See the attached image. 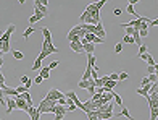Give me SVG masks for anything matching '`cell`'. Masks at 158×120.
<instances>
[{
    "label": "cell",
    "instance_id": "30",
    "mask_svg": "<svg viewBox=\"0 0 158 120\" xmlns=\"http://www.w3.org/2000/svg\"><path fill=\"white\" fill-rule=\"evenodd\" d=\"M65 115H66V114L58 112V114H55V118H53V120H63V118H65Z\"/></svg>",
    "mask_w": 158,
    "mask_h": 120
},
{
    "label": "cell",
    "instance_id": "32",
    "mask_svg": "<svg viewBox=\"0 0 158 120\" xmlns=\"http://www.w3.org/2000/svg\"><path fill=\"white\" fill-rule=\"evenodd\" d=\"M148 57H150V54H148V52H145V54H142V55H139V59H142V60H148Z\"/></svg>",
    "mask_w": 158,
    "mask_h": 120
},
{
    "label": "cell",
    "instance_id": "34",
    "mask_svg": "<svg viewBox=\"0 0 158 120\" xmlns=\"http://www.w3.org/2000/svg\"><path fill=\"white\" fill-rule=\"evenodd\" d=\"M103 42H105L103 39H98V38H94V41H92V44H94V45L95 44H103Z\"/></svg>",
    "mask_w": 158,
    "mask_h": 120
},
{
    "label": "cell",
    "instance_id": "35",
    "mask_svg": "<svg viewBox=\"0 0 158 120\" xmlns=\"http://www.w3.org/2000/svg\"><path fill=\"white\" fill-rule=\"evenodd\" d=\"M15 89H16V93H18V94H23L24 91H26V89H24V86H18V88H15Z\"/></svg>",
    "mask_w": 158,
    "mask_h": 120
},
{
    "label": "cell",
    "instance_id": "37",
    "mask_svg": "<svg viewBox=\"0 0 158 120\" xmlns=\"http://www.w3.org/2000/svg\"><path fill=\"white\" fill-rule=\"evenodd\" d=\"M148 65H156V63H155V60H153V57H152V55H150V57H148Z\"/></svg>",
    "mask_w": 158,
    "mask_h": 120
},
{
    "label": "cell",
    "instance_id": "38",
    "mask_svg": "<svg viewBox=\"0 0 158 120\" xmlns=\"http://www.w3.org/2000/svg\"><path fill=\"white\" fill-rule=\"evenodd\" d=\"M34 23H37V18H36V16L32 15V16L29 18V24H34Z\"/></svg>",
    "mask_w": 158,
    "mask_h": 120
},
{
    "label": "cell",
    "instance_id": "17",
    "mask_svg": "<svg viewBox=\"0 0 158 120\" xmlns=\"http://www.w3.org/2000/svg\"><path fill=\"white\" fill-rule=\"evenodd\" d=\"M11 54H13V57H15L16 60H23V59H24V54L20 52V50H11Z\"/></svg>",
    "mask_w": 158,
    "mask_h": 120
},
{
    "label": "cell",
    "instance_id": "2",
    "mask_svg": "<svg viewBox=\"0 0 158 120\" xmlns=\"http://www.w3.org/2000/svg\"><path fill=\"white\" fill-rule=\"evenodd\" d=\"M15 29H16V26L11 23V24H8V28H7V31L2 34V36H0V42H10V38H11V34L15 33Z\"/></svg>",
    "mask_w": 158,
    "mask_h": 120
},
{
    "label": "cell",
    "instance_id": "13",
    "mask_svg": "<svg viewBox=\"0 0 158 120\" xmlns=\"http://www.w3.org/2000/svg\"><path fill=\"white\" fill-rule=\"evenodd\" d=\"M34 33H36L34 28H32V26H27L26 29H24V33H23V38H24V39H27V38H29L31 34H34Z\"/></svg>",
    "mask_w": 158,
    "mask_h": 120
},
{
    "label": "cell",
    "instance_id": "44",
    "mask_svg": "<svg viewBox=\"0 0 158 120\" xmlns=\"http://www.w3.org/2000/svg\"><path fill=\"white\" fill-rule=\"evenodd\" d=\"M39 118H40V114H39V112H37L36 115H32V117H31V120H39Z\"/></svg>",
    "mask_w": 158,
    "mask_h": 120
},
{
    "label": "cell",
    "instance_id": "6",
    "mask_svg": "<svg viewBox=\"0 0 158 120\" xmlns=\"http://www.w3.org/2000/svg\"><path fill=\"white\" fill-rule=\"evenodd\" d=\"M34 7H36V10H37V12H40V13H44L45 16H47V7L42 5L40 0H34Z\"/></svg>",
    "mask_w": 158,
    "mask_h": 120
},
{
    "label": "cell",
    "instance_id": "33",
    "mask_svg": "<svg viewBox=\"0 0 158 120\" xmlns=\"http://www.w3.org/2000/svg\"><path fill=\"white\" fill-rule=\"evenodd\" d=\"M31 85H32V81H31V80H27V81L24 83V85H23V86H24V89L27 91V89H29V88H31Z\"/></svg>",
    "mask_w": 158,
    "mask_h": 120
},
{
    "label": "cell",
    "instance_id": "43",
    "mask_svg": "<svg viewBox=\"0 0 158 120\" xmlns=\"http://www.w3.org/2000/svg\"><path fill=\"white\" fill-rule=\"evenodd\" d=\"M66 110H69V112H73V110H76V106H74V104H69Z\"/></svg>",
    "mask_w": 158,
    "mask_h": 120
},
{
    "label": "cell",
    "instance_id": "26",
    "mask_svg": "<svg viewBox=\"0 0 158 120\" xmlns=\"http://www.w3.org/2000/svg\"><path fill=\"white\" fill-rule=\"evenodd\" d=\"M105 3H107V0H100V2H94V5L98 8V10H102V7H103Z\"/></svg>",
    "mask_w": 158,
    "mask_h": 120
},
{
    "label": "cell",
    "instance_id": "24",
    "mask_svg": "<svg viewBox=\"0 0 158 120\" xmlns=\"http://www.w3.org/2000/svg\"><path fill=\"white\" fill-rule=\"evenodd\" d=\"M147 80H148V83H156V80H158L156 73H153V75H148V76H147Z\"/></svg>",
    "mask_w": 158,
    "mask_h": 120
},
{
    "label": "cell",
    "instance_id": "31",
    "mask_svg": "<svg viewBox=\"0 0 158 120\" xmlns=\"http://www.w3.org/2000/svg\"><path fill=\"white\" fill-rule=\"evenodd\" d=\"M121 50H123V44H116V45H115V52H116V54H119Z\"/></svg>",
    "mask_w": 158,
    "mask_h": 120
},
{
    "label": "cell",
    "instance_id": "1",
    "mask_svg": "<svg viewBox=\"0 0 158 120\" xmlns=\"http://www.w3.org/2000/svg\"><path fill=\"white\" fill-rule=\"evenodd\" d=\"M87 10H89V15H90V18L94 20V26L97 24V23H100V10L94 5V3H89L87 5Z\"/></svg>",
    "mask_w": 158,
    "mask_h": 120
},
{
    "label": "cell",
    "instance_id": "11",
    "mask_svg": "<svg viewBox=\"0 0 158 120\" xmlns=\"http://www.w3.org/2000/svg\"><path fill=\"white\" fill-rule=\"evenodd\" d=\"M87 67H90V68L95 67V55L94 54H87Z\"/></svg>",
    "mask_w": 158,
    "mask_h": 120
},
{
    "label": "cell",
    "instance_id": "45",
    "mask_svg": "<svg viewBox=\"0 0 158 120\" xmlns=\"http://www.w3.org/2000/svg\"><path fill=\"white\" fill-rule=\"evenodd\" d=\"M145 85H148V80H147V76H145V78L142 80V85H141V88H144Z\"/></svg>",
    "mask_w": 158,
    "mask_h": 120
},
{
    "label": "cell",
    "instance_id": "5",
    "mask_svg": "<svg viewBox=\"0 0 158 120\" xmlns=\"http://www.w3.org/2000/svg\"><path fill=\"white\" fill-rule=\"evenodd\" d=\"M5 106H7V110H5V112H7V114H11V110L16 109L15 99H13V97H5Z\"/></svg>",
    "mask_w": 158,
    "mask_h": 120
},
{
    "label": "cell",
    "instance_id": "8",
    "mask_svg": "<svg viewBox=\"0 0 158 120\" xmlns=\"http://www.w3.org/2000/svg\"><path fill=\"white\" fill-rule=\"evenodd\" d=\"M42 34H44V41L47 42V44H52V33H50V29L49 28H42Z\"/></svg>",
    "mask_w": 158,
    "mask_h": 120
},
{
    "label": "cell",
    "instance_id": "12",
    "mask_svg": "<svg viewBox=\"0 0 158 120\" xmlns=\"http://www.w3.org/2000/svg\"><path fill=\"white\" fill-rule=\"evenodd\" d=\"M42 60H44L42 57H37V59H36V62H34V65L31 67V70H32V71H37V70H40V68H42V67H40V62H42Z\"/></svg>",
    "mask_w": 158,
    "mask_h": 120
},
{
    "label": "cell",
    "instance_id": "3",
    "mask_svg": "<svg viewBox=\"0 0 158 120\" xmlns=\"http://www.w3.org/2000/svg\"><path fill=\"white\" fill-rule=\"evenodd\" d=\"M15 102H16V109H18V110H24V112H27V110H29V107H27V104H26V101H24L20 94L15 97Z\"/></svg>",
    "mask_w": 158,
    "mask_h": 120
},
{
    "label": "cell",
    "instance_id": "14",
    "mask_svg": "<svg viewBox=\"0 0 158 120\" xmlns=\"http://www.w3.org/2000/svg\"><path fill=\"white\" fill-rule=\"evenodd\" d=\"M94 47H95V45L89 42V44H84V45H82V50L87 52V54H94Z\"/></svg>",
    "mask_w": 158,
    "mask_h": 120
},
{
    "label": "cell",
    "instance_id": "7",
    "mask_svg": "<svg viewBox=\"0 0 158 120\" xmlns=\"http://www.w3.org/2000/svg\"><path fill=\"white\" fill-rule=\"evenodd\" d=\"M69 47H71V50H74L76 54L84 52V50H82V45H81V42H79V41H73V42H69Z\"/></svg>",
    "mask_w": 158,
    "mask_h": 120
},
{
    "label": "cell",
    "instance_id": "47",
    "mask_svg": "<svg viewBox=\"0 0 158 120\" xmlns=\"http://www.w3.org/2000/svg\"><path fill=\"white\" fill-rule=\"evenodd\" d=\"M87 118H89V120H98L97 115H87Z\"/></svg>",
    "mask_w": 158,
    "mask_h": 120
},
{
    "label": "cell",
    "instance_id": "42",
    "mask_svg": "<svg viewBox=\"0 0 158 120\" xmlns=\"http://www.w3.org/2000/svg\"><path fill=\"white\" fill-rule=\"evenodd\" d=\"M0 85H5V76H3L2 71H0Z\"/></svg>",
    "mask_w": 158,
    "mask_h": 120
},
{
    "label": "cell",
    "instance_id": "18",
    "mask_svg": "<svg viewBox=\"0 0 158 120\" xmlns=\"http://www.w3.org/2000/svg\"><path fill=\"white\" fill-rule=\"evenodd\" d=\"M65 97H66V99H71V101H74L78 96H76V93H74V91H69V93H66V94H65Z\"/></svg>",
    "mask_w": 158,
    "mask_h": 120
},
{
    "label": "cell",
    "instance_id": "46",
    "mask_svg": "<svg viewBox=\"0 0 158 120\" xmlns=\"http://www.w3.org/2000/svg\"><path fill=\"white\" fill-rule=\"evenodd\" d=\"M27 80H29V76H26V75H23V76H21V83H23V85H24V83H26Z\"/></svg>",
    "mask_w": 158,
    "mask_h": 120
},
{
    "label": "cell",
    "instance_id": "36",
    "mask_svg": "<svg viewBox=\"0 0 158 120\" xmlns=\"http://www.w3.org/2000/svg\"><path fill=\"white\" fill-rule=\"evenodd\" d=\"M148 34V31H144V29H139V38H145Z\"/></svg>",
    "mask_w": 158,
    "mask_h": 120
},
{
    "label": "cell",
    "instance_id": "15",
    "mask_svg": "<svg viewBox=\"0 0 158 120\" xmlns=\"http://www.w3.org/2000/svg\"><path fill=\"white\" fill-rule=\"evenodd\" d=\"M113 99H115V104H118V106H121V107H123V97L119 96V94H116L115 91H113Z\"/></svg>",
    "mask_w": 158,
    "mask_h": 120
},
{
    "label": "cell",
    "instance_id": "22",
    "mask_svg": "<svg viewBox=\"0 0 158 120\" xmlns=\"http://www.w3.org/2000/svg\"><path fill=\"white\" fill-rule=\"evenodd\" d=\"M147 49H148V47H147L145 44H141V47H139V54H137V57H139V55H142V54H145V52H147Z\"/></svg>",
    "mask_w": 158,
    "mask_h": 120
},
{
    "label": "cell",
    "instance_id": "39",
    "mask_svg": "<svg viewBox=\"0 0 158 120\" xmlns=\"http://www.w3.org/2000/svg\"><path fill=\"white\" fill-rule=\"evenodd\" d=\"M148 24H152V26H156L158 24V20L155 18V20H148Z\"/></svg>",
    "mask_w": 158,
    "mask_h": 120
},
{
    "label": "cell",
    "instance_id": "29",
    "mask_svg": "<svg viewBox=\"0 0 158 120\" xmlns=\"http://www.w3.org/2000/svg\"><path fill=\"white\" fill-rule=\"evenodd\" d=\"M110 81H116L118 83V73H111V75H108Z\"/></svg>",
    "mask_w": 158,
    "mask_h": 120
},
{
    "label": "cell",
    "instance_id": "4",
    "mask_svg": "<svg viewBox=\"0 0 158 120\" xmlns=\"http://www.w3.org/2000/svg\"><path fill=\"white\" fill-rule=\"evenodd\" d=\"M94 36H95V38H98V39H103V41H105L107 33H105V29H103V24H102V21L95 24V34H94Z\"/></svg>",
    "mask_w": 158,
    "mask_h": 120
},
{
    "label": "cell",
    "instance_id": "27",
    "mask_svg": "<svg viewBox=\"0 0 158 120\" xmlns=\"http://www.w3.org/2000/svg\"><path fill=\"white\" fill-rule=\"evenodd\" d=\"M58 60H53V62H50V65H49V70H53V68H57L58 67Z\"/></svg>",
    "mask_w": 158,
    "mask_h": 120
},
{
    "label": "cell",
    "instance_id": "19",
    "mask_svg": "<svg viewBox=\"0 0 158 120\" xmlns=\"http://www.w3.org/2000/svg\"><path fill=\"white\" fill-rule=\"evenodd\" d=\"M103 86L108 88V89H113V88H116V81H107Z\"/></svg>",
    "mask_w": 158,
    "mask_h": 120
},
{
    "label": "cell",
    "instance_id": "21",
    "mask_svg": "<svg viewBox=\"0 0 158 120\" xmlns=\"http://www.w3.org/2000/svg\"><path fill=\"white\" fill-rule=\"evenodd\" d=\"M127 78H129V75H127L126 71H123V73H119V75H118V81H124Z\"/></svg>",
    "mask_w": 158,
    "mask_h": 120
},
{
    "label": "cell",
    "instance_id": "23",
    "mask_svg": "<svg viewBox=\"0 0 158 120\" xmlns=\"http://www.w3.org/2000/svg\"><path fill=\"white\" fill-rule=\"evenodd\" d=\"M147 71H148V75H153V73H156V65H148V67H147Z\"/></svg>",
    "mask_w": 158,
    "mask_h": 120
},
{
    "label": "cell",
    "instance_id": "41",
    "mask_svg": "<svg viewBox=\"0 0 158 120\" xmlns=\"http://www.w3.org/2000/svg\"><path fill=\"white\" fill-rule=\"evenodd\" d=\"M42 81H44V80H42L40 76H36V80H34V83H36V85H40Z\"/></svg>",
    "mask_w": 158,
    "mask_h": 120
},
{
    "label": "cell",
    "instance_id": "40",
    "mask_svg": "<svg viewBox=\"0 0 158 120\" xmlns=\"http://www.w3.org/2000/svg\"><path fill=\"white\" fill-rule=\"evenodd\" d=\"M113 13L118 16V15H121V13H123V10H121V8H115V10H113Z\"/></svg>",
    "mask_w": 158,
    "mask_h": 120
},
{
    "label": "cell",
    "instance_id": "10",
    "mask_svg": "<svg viewBox=\"0 0 158 120\" xmlns=\"http://www.w3.org/2000/svg\"><path fill=\"white\" fill-rule=\"evenodd\" d=\"M39 76H40L42 80H47V78H50V70H49V67H44V68H40V71H39Z\"/></svg>",
    "mask_w": 158,
    "mask_h": 120
},
{
    "label": "cell",
    "instance_id": "16",
    "mask_svg": "<svg viewBox=\"0 0 158 120\" xmlns=\"http://www.w3.org/2000/svg\"><path fill=\"white\" fill-rule=\"evenodd\" d=\"M136 93H137V94H141V96H145V97H147V101H150V97H148V91H147V89L139 88V89H136Z\"/></svg>",
    "mask_w": 158,
    "mask_h": 120
},
{
    "label": "cell",
    "instance_id": "9",
    "mask_svg": "<svg viewBox=\"0 0 158 120\" xmlns=\"http://www.w3.org/2000/svg\"><path fill=\"white\" fill-rule=\"evenodd\" d=\"M113 117H127L129 120H136V118L132 117V115H129V110H127L126 107H123V109H121V112H118V114H115Z\"/></svg>",
    "mask_w": 158,
    "mask_h": 120
},
{
    "label": "cell",
    "instance_id": "28",
    "mask_svg": "<svg viewBox=\"0 0 158 120\" xmlns=\"http://www.w3.org/2000/svg\"><path fill=\"white\" fill-rule=\"evenodd\" d=\"M34 16L37 18V21H39V20H42V18H45V15H44V13H40V12H37V10L34 12Z\"/></svg>",
    "mask_w": 158,
    "mask_h": 120
},
{
    "label": "cell",
    "instance_id": "20",
    "mask_svg": "<svg viewBox=\"0 0 158 120\" xmlns=\"http://www.w3.org/2000/svg\"><path fill=\"white\" fill-rule=\"evenodd\" d=\"M158 115V109H150V120H156Z\"/></svg>",
    "mask_w": 158,
    "mask_h": 120
},
{
    "label": "cell",
    "instance_id": "48",
    "mask_svg": "<svg viewBox=\"0 0 158 120\" xmlns=\"http://www.w3.org/2000/svg\"><path fill=\"white\" fill-rule=\"evenodd\" d=\"M2 65H3V59H0V68H2Z\"/></svg>",
    "mask_w": 158,
    "mask_h": 120
},
{
    "label": "cell",
    "instance_id": "25",
    "mask_svg": "<svg viewBox=\"0 0 158 120\" xmlns=\"http://www.w3.org/2000/svg\"><path fill=\"white\" fill-rule=\"evenodd\" d=\"M123 42H126V44H134L132 36H124V38H123Z\"/></svg>",
    "mask_w": 158,
    "mask_h": 120
}]
</instances>
